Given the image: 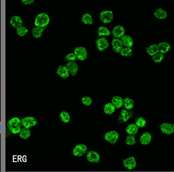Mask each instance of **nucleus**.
Segmentation results:
<instances>
[{
    "instance_id": "a878e982",
    "label": "nucleus",
    "mask_w": 174,
    "mask_h": 172,
    "mask_svg": "<svg viewBox=\"0 0 174 172\" xmlns=\"http://www.w3.org/2000/svg\"><path fill=\"white\" fill-rule=\"evenodd\" d=\"M20 133V137L23 140H26L31 135V132L29 129L25 128L21 129Z\"/></svg>"
},
{
    "instance_id": "9d476101",
    "label": "nucleus",
    "mask_w": 174,
    "mask_h": 172,
    "mask_svg": "<svg viewBox=\"0 0 174 172\" xmlns=\"http://www.w3.org/2000/svg\"><path fill=\"white\" fill-rule=\"evenodd\" d=\"M87 159L90 162L99 163L100 161V156L95 151H91L88 152L87 155Z\"/></svg>"
},
{
    "instance_id": "2f4dec72",
    "label": "nucleus",
    "mask_w": 174,
    "mask_h": 172,
    "mask_svg": "<svg viewBox=\"0 0 174 172\" xmlns=\"http://www.w3.org/2000/svg\"><path fill=\"white\" fill-rule=\"evenodd\" d=\"M164 58V56L163 54L159 52L153 56L152 60L155 63H159L163 61Z\"/></svg>"
},
{
    "instance_id": "c85d7f7f",
    "label": "nucleus",
    "mask_w": 174,
    "mask_h": 172,
    "mask_svg": "<svg viewBox=\"0 0 174 172\" xmlns=\"http://www.w3.org/2000/svg\"><path fill=\"white\" fill-rule=\"evenodd\" d=\"M97 33L99 36H107L111 35V32L108 29L104 26H101L98 29Z\"/></svg>"
},
{
    "instance_id": "1a4fd4ad",
    "label": "nucleus",
    "mask_w": 174,
    "mask_h": 172,
    "mask_svg": "<svg viewBox=\"0 0 174 172\" xmlns=\"http://www.w3.org/2000/svg\"><path fill=\"white\" fill-rule=\"evenodd\" d=\"M124 166L129 170H133L136 165V161L134 157H130L127 158L123 161Z\"/></svg>"
},
{
    "instance_id": "f8f14e48",
    "label": "nucleus",
    "mask_w": 174,
    "mask_h": 172,
    "mask_svg": "<svg viewBox=\"0 0 174 172\" xmlns=\"http://www.w3.org/2000/svg\"><path fill=\"white\" fill-rule=\"evenodd\" d=\"M96 43L100 51L105 50L109 46V43L108 41L105 38H100L96 41Z\"/></svg>"
},
{
    "instance_id": "f257e3e1",
    "label": "nucleus",
    "mask_w": 174,
    "mask_h": 172,
    "mask_svg": "<svg viewBox=\"0 0 174 172\" xmlns=\"http://www.w3.org/2000/svg\"><path fill=\"white\" fill-rule=\"evenodd\" d=\"M7 127L12 133L14 134L19 133L22 127L20 119L17 117L13 118L8 121Z\"/></svg>"
},
{
    "instance_id": "ea45409f",
    "label": "nucleus",
    "mask_w": 174,
    "mask_h": 172,
    "mask_svg": "<svg viewBox=\"0 0 174 172\" xmlns=\"http://www.w3.org/2000/svg\"><path fill=\"white\" fill-rule=\"evenodd\" d=\"M0 134H1V122H0Z\"/></svg>"
},
{
    "instance_id": "39448f33",
    "label": "nucleus",
    "mask_w": 174,
    "mask_h": 172,
    "mask_svg": "<svg viewBox=\"0 0 174 172\" xmlns=\"http://www.w3.org/2000/svg\"><path fill=\"white\" fill-rule=\"evenodd\" d=\"M87 150V147L85 144H78L74 148L72 151V154L75 157H81L85 154Z\"/></svg>"
},
{
    "instance_id": "4468645a",
    "label": "nucleus",
    "mask_w": 174,
    "mask_h": 172,
    "mask_svg": "<svg viewBox=\"0 0 174 172\" xmlns=\"http://www.w3.org/2000/svg\"><path fill=\"white\" fill-rule=\"evenodd\" d=\"M22 18L18 16H14L11 18L10 25L14 28L17 29L22 26L23 24Z\"/></svg>"
},
{
    "instance_id": "e433bc0d",
    "label": "nucleus",
    "mask_w": 174,
    "mask_h": 172,
    "mask_svg": "<svg viewBox=\"0 0 174 172\" xmlns=\"http://www.w3.org/2000/svg\"><path fill=\"white\" fill-rule=\"evenodd\" d=\"M81 102L84 106H88L92 104V101L90 97L85 96L83 97L81 99Z\"/></svg>"
},
{
    "instance_id": "9b49d317",
    "label": "nucleus",
    "mask_w": 174,
    "mask_h": 172,
    "mask_svg": "<svg viewBox=\"0 0 174 172\" xmlns=\"http://www.w3.org/2000/svg\"><path fill=\"white\" fill-rule=\"evenodd\" d=\"M125 30L123 26L118 25L115 26L113 29L112 34L113 36L116 38H121L125 35Z\"/></svg>"
},
{
    "instance_id": "b1692460",
    "label": "nucleus",
    "mask_w": 174,
    "mask_h": 172,
    "mask_svg": "<svg viewBox=\"0 0 174 172\" xmlns=\"http://www.w3.org/2000/svg\"><path fill=\"white\" fill-rule=\"evenodd\" d=\"M134 101L133 99L130 98H126L124 99V106L128 110H131L134 107Z\"/></svg>"
},
{
    "instance_id": "ddd939ff",
    "label": "nucleus",
    "mask_w": 174,
    "mask_h": 172,
    "mask_svg": "<svg viewBox=\"0 0 174 172\" xmlns=\"http://www.w3.org/2000/svg\"><path fill=\"white\" fill-rule=\"evenodd\" d=\"M66 68L72 76H75L77 74L78 70V66L75 61H70L66 65Z\"/></svg>"
},
{
    "instance_id": "cd10ccee",
    "label": "nucleus",
    "mask_w": 174,
    "mask_h": 172,
    "mask_svg": "<svg viewBox=\"0 0 174 172\" xmlns=\"http://www.w3.org/2000/svg\"><path fill=\"white\" fill-rule=\"evenodd\" d=\"M59 117L60 120L64 123H68L70 121V116L69 114L65 111L61 112L59 115Z\"/></svg>"
},
{
    "instance_id": "2eb2a0df",
    "label": "nucleus",
    "mask_w": 174,
    "mask_h": 172,
    "mask_svg": "<svg viewBox=\"0 0 174 172\" xmlns=\"http://www.w3.org/2000/svg\"><path fill=\"white\" fill-rule=\"evenodd\" d=\"M56 73L62 78L66 79L69 75L70 73L66 67L64 66H60L57 68Z\"/></svg>"
},
{
    "instance_id": "c9c22d12",
    "label": "nucleus",
    "mask_w": 174,
    "mask_h": 172,
    "mask_svg": "<svg viewBox=\"0 0 174 172\" xmlns=\"http://www.w3.org/2000/svg\"><path fill=\"white\" fill-rule=\"evenodd\" d=\"M121 118L123 122L127 121L130 118V116L129 115L128 112L126 110L123 109L121 111Z\"/></svg>"
},
{
    "instance_id": "c756f323",
    "label": "nucleus",
    "mask_w": 174,
    "mask_h": 172,
    "mask_svg": "<svg viewBox=\"0 0 174 172\" xmlns=\"http://www.w3.org/2000/svg\"><path fill=\"white\" fill-rule=\"evenodd\" d=\"M115 111V107L111 103H108L105 105L104 111L105 113L107 115H111Z\"/></svg>"
},
{
    "instance_id": "72a5a7b5",
    "label": "nucleus",
    "mask_w": 174,
    "mask_h": 172,
    "mask_svg": "<svg viewBox=\"0 0 174 172\" xmlns=\"http://www.w3.org/2000/svg\"><path fill=\"white\" fill-rule=\"evenodd\" d=\"M121 54L124 56L129 57L132 56L133 52L131 48L128 47H125L122 48L121 51Z\"/></svg>"
},
{
    "instance_id": "412c9836",
    "label": "nucleus",
    "mask_w": 174,
    "mask_h": 172,
    "mask_svg": "<svg viewBox=\"0 0 174 172\" xmlns=\"http://www.w3.org/2000/svg\"><path fill=\"white\" fill-rule=\"evenodd\" d=\"M47 29V27H35L32 29V35L35 38H39L41 37L43 31Z\"/></svg>"
},
{
    "instance_id": "473e14b6",
    "label": "nucleus",
    "mask_w": 174,
    "mask_h": 172,
    "mask_svg": "<svg viewBox=\"0 0 174 172\" xmlns=\"http://www.w3.org/2000/svg\"><path fill=\"white\" fill-rule=\"evenodd\" d=\"M17 33L18 36L22 37L26 35L28 32V30L24 26H21L17 29Z\"/></svg>"
},
{
    "instance_id": "aec40b11",
    "label": "nucleus",
    "mask_w": 174,
    "mask_h": 172,
    "mask_svg": "<svg viewBox=\"0 0 174 172\" xmlns=\"http://www.w3.org/2000/svg\"><path fill=\"white\" fill-rule=\"evenodd\" d=\"M138 129L139 128L136 124L131 123L127 127L126 131V132L130 136H134V135L136 134L138 132Z\"/></svg>"
},
{
    "instance_id": "f3484780",
    "label": "nucleus",
    "mask_w": 174,
    "mask_h": 172,
    "mask_svg": "<svg viewBox=\"0 0 174 172\" xmlns=\"http://www.w3.org/2000/svg\"><path fill=\"white\" fill-rule=\"evenodd\" d=\"M111 103L115 109L121 108L124 104V99L122 97L115 96L112 97L111 99Z\"/></svg>"
},
{
    "instance_id": "5701e85b",
    "label": "nucleus",
    "mask_w": 174,
    "mask_h": 172,
    "mask_svg": "<svg viewBox=\"0 0 174 172\" xmlns=\"http://www.w3.org/2000/svg\"><path fill=\"white\" fill-rule=\"evenodd\" d=\"M154 15L157 18L162 20L165 19L167 17L166 12L161 8H159L156 10L154 13Z\"/></svg>"
},
{
    "instance_id": "f03ea898",
    "label": "nucleus",
    "mask_w": 174,
    "mask_h": 172,
    "mask_svg": "<svg viewBox=\"0 0 174 172\" xmlns=\"http://www.w3.org/2000/svg\"><path fill=\"white\" fill-rule=\"evenodd\" d=\"M50 21L48 14L45 13H41L38 14L35 18L34 24L36 27H45L48 26Z\"/></svg>"
},
{
    "instance_id": "dca6fc26",
    "label": "nucleus",
    "mask_w": 174,
    "mask_h": 172,
    "mask_svg": "<svg viewBox=\"0 0 174 172\" xmlns=\"http://www.w3.org/2000/svg\"><path fill=\"white\" fill-rule=\"evenodd\" d=\"M152 140V137L151 134L148 132H145L142 134L141 136L139 141L141 144L144 145H147L149 144Z\"/></svg>"
},
{
    "instance_id": "423d86ee",
    "label": "nucleus",
    "mask_w": 174,
    "mask_h": 172,
    "mask_svg": "<svg viewBox=\"0 0 174 172\" xmlns=\"http://www.w3.org/2000/svg\"><path fill=\"white\" fill-rule=\"evenodd\" d=\"M75 54L76 58L80 61H84L87 57V50L84 47H79L75 48Z\"/></svg>"
},
{
    "instance_id": "6ab92c4d",
    "label": "nucleus",
    "mask_w": 174,
    "mask_h": 172,
    "mask_svg": "<svg viewBox=\"0 0 174 172\" xmlns=\"http://www.w3.org/2000/svg\"><path fill=\"white\" fill-rule=\"evenodd\" d=\"M121 41L122 45L128 48H131L133 45V41L132 38L130 36L124 35L121 38Z\"/></svg>"
},
{
    "instance_id": "6e6552de",
    "label": "nucleus",
    "mask_w": 174,
    "mask_h": 172,
    "mask_svg": "<svg viewBox=\"0 0 174 172\" xmlns=\"http://www.w3.org/2000/svg\"><path fill=\"white\" fill-rule=\"evenodd\" d=\"M161 131L163 133L166 135H171L174 132V124L164 123L159 125Z\"/></svg>"
},
{
    "instance_id": "7ed1b4c3",
    "label": "nucleus",
    "mask_w": 174,
    "mask_h": 172,
    "mask_svg": "<svg viewBox=\"0 0 174 172\" xmlns=\"http://www.w3.org/2000/svg\"><path fill=\"white\" fill-rule=\"evenodd\" d=\"M22 126L24 128L30 129L31 127L36 125L38 124L37 119L33 117L28 116L23 118L21 120Z\"/></svg>"
},
{
    "instance_id": "7c9ffc66",
    "label": "nucleus",
    "mask_w": 174,
    "mask_h": 172,
    "mask_svg": "<svg viewBox=\"0 0 174 172\" xmlns=\"http://www.w3.org/2000/svg\"><path fill=\"white\" fill-rule=\"evenodd\" d=\"M147 124V121L142 117H140L137 119L136 121V124L139 128H143L145 127Z\"/></svg>"
},
{
    "instance_id": "4be33fe9",
    "label": "nucleus",
    "mask_w": 174,
    "mask_h": 172,
    "mask_svg": "<svg viewBox=\"0 0 174 172\" xmlns=\"http://www.w3.org/2000/svg\"><path fill=\"white\" fill-rule=\"evenodd\" d=\"M157 45L159 52L162 54L166 53L171 48L170 45L165 42L159 43Z\"/></svg>"
},
{
    "instance_id": "0eeeda50",
    "label": "nucleus",
    "mask_w": 174,
    "mask_h": 172,
    "mask_svg": "<svg viewBox=\"0 0 174 172\" xmlns=\"http://www.w3.org/2000/svg\"><path fill=\"white\" fill-rule=\"evenodd\" d=\"M113 12L110 10H104L100 14V18L103 23H110L113 20Z\"/></svg>"
},
{
    "instance_id": "393cba45",
    "label": "nucleus",
    "mask_w": 174,
    "mask_h": 172,
    "mask_svg": "<svg viewBox=\"0 0 174 172\" xmlns=\"http://www.w3.org/2000/svg\"><path fill=\"white\" fill-rule=\"evenodd\" d=\"M81 20L83 23L86 24L92 25L93 23L92 16L87 13L83 14Z\"/></svg>"
},
{
    "instance_id": "bb28decb",
    "label": "nucleus",
    "mask_w": 174,
    "mask_h": 172,
    "mask_svg": "<svg viewBox=\"0 0 174 172\" xmlns=\"http://www.w3.org/2000/svg\"><path fill=\"white\" fill-rule=\"evenodd\" d=\"M146 51L148 54L152 56L159 52L158 45L156 44H153L146 48Z\"/></svg>"
},
{
    "instance_id": "58836bf2",
    "label": "nucleus",
    "mask_w": 174,
    "mask_h": 172,
    "mask_svg": "<svg viewBox=\"0 0 174 172\" xmlns=\"http://www.w3.org/2000/svg\"><path fill=\"white\" fill-rule=\"evenodd\" d=\"M22 2L25 5H30L34 3V0H22Z\"/></svg>"
},
{
    "instance_id": "f704fd0d",
    "label": "nucleus",
    "mask_w": 174,
    "mask_h": 172,
    "mask_svg": "<svg viewBox=\"0 0 174 172\" xmlns=\"http://www.w3.org/2000/svg\"><path fill=\"white\" fill-rule=\"evenodd\" d=\"M126 143L127 145H133L136 143L135 136H130L127 137Z\"/></svg>"
},
{
    "instance_id": "4c0bfd02",
    "label": "nucleus",
    "mask_w": 174,
    "mask_h": 172,
    "mask_svg": "<svg viewBox=\"0 0 174 172\" xmlns=\"http://www.w3.org/2000/svg\"><path fill=\"white\" fill-rule=\"evenodd\" d=\"M66 60L68 61H74L76 59L75 54L70 53L67 55L66 57Z\"/></svg>"
},
{
    "instance_id": "a211bd4d",
    "label": "nucleus",
    "mask_w": 174,
    "mask_h": 172,
    "mask_svg": "<svg viewBox=\"0 0 174 172\" xmlns=\"http://www.w3.org/2000/svg\"><path fill=\"white\" fill-rule=\"evenodd\" d=\"M112 45L113 50L116 53H119L123 48L121 40L118 39L114 38L112 41Z\"/></svg>"
},
{
    "instance_id": "20e7f679",
    "label": "nucleus",
    "mask_w": 174,
    "mask_h": 172,
    "mask_svg": "<svg viewBox=\"0 0 174 172\" xmlns=\"http://www.w3.org/2000/svg\"><path fill=\"white\" fill-rule=\"evenodd\" d=\"M119 136V134L116 131H109L105 134L104 138L108 142L113 144H115L118 140Z\"/></svg>"
}]
</instances>
